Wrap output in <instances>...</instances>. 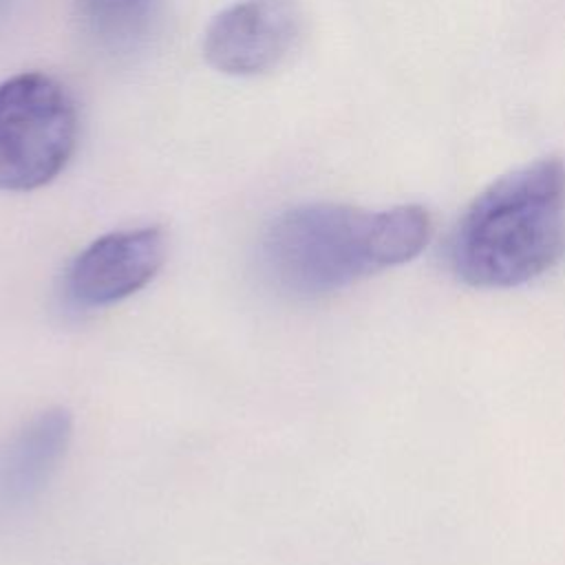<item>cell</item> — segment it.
I'll list each match as a JSON object with an SVG mask.
<instances>
[{
  "label": "cell",
  "mask_w": 565,
  "mask_h": 565,
  "mask_svg": "<svg viewBox=\"0 0 565 565\" xmlns=\"http://www.w3.org/2000/svg\"><path fill=\"white\" fill-rule=\"evenodd\" d=\"M302 31L296 0H243L207 26L203 53L227 75H258L285 60Z\"/></svg>",
  "instance_id": "277c9868"
},
{
  "label": "cell",
  "mask_w": 565,
  "mask_h": 565,
  "mask_svg": "<svg viewBox=\"0 0 565 565\" xmlns=\"http://www.w3.org/2000/svg\"><path fill=\"white\" fill-rule=\"evenodd\" d=\"M77 143V110L66 88L44 73L0 84V190L24 192L53 181Z\"/></svg>",
  "instance_id": "3957f363"
},
{
  "label": "cell",
  "mask_w": 565,
  "mask_h": 565,
  "mask_svg": "<svg viewBox=\"0 0 565 565\" xmlns=\"http://www.w3.org/2000/svg\"><path fill=\"white\" fill-rule=\"evenodd\" d=\"M148 0H79L82 11L102 26L128 22L137 15Z\"/></svg>",
  "instance_id": "52a82bcc"
},
{
  "label": "cell",
  "mask_w": 565,
  "mask_h": 565,
  "mask_svg": "<svg viewBox=\"0 0 565 565\" xmlns=\"http://www.w3.org/2000/svg\"><path fill=\"white\" fill-rule=\"evenodd\" d=\"M73 437L71 411L55 406L31 417L0 450V508L13 510L40 494Z\"/></svg>",
  "instance_id": "8992f818"
},
{
  "label": "cell",
  "mask_w": 565,
  "mask_h": 565,
  "mask_svg": "<svg viewBox=\"0 0 565 565\" xmlns=\"http://www.w3.org/2000/svg\"><path fill=\"white\" fill-rule=\"evenodd\" d=\"M433 223L422 205L362 210L311 203L282 212L265 232L267 278L294 298H316L411 260L428 243Z\"/></svg>",
  "instance_id": "6da1fadb"
},
{
  "label": "cell",
  "mask_w": 565,
  "mask_h": 565,
  "mask_svg": "<svg viewBox=\"0 0 565 565\" xmlns=\"http://www.w3.org/2000/svg\"><path fill=\"white\" fill-rule=\"evenodd\" d=\"M565 252V163L545 157L490 183L459 218L452 271L472 287L527 282Z\"/></svg>",
  "instance_id": "7a4b0ae2"
},
{
  "label": "cell",
  "mask_w": 565,
  "mask_h": 565,
  "mask_svg": "<svg viewBox=\"0 0 565 565\" xmlns=\"http://www.w3.org/2000/svg\"><path fill=\"white\" fill-rule=\"evenodd\" d=\"M166 254V232L154 225L104 234L73 258L64 291L77 307L119 302L157 276Z\"/></svg>",
  "instance_id": "5b68a950"
}]
</instances>
